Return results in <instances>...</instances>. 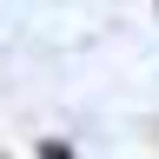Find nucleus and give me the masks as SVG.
Wrapping results in <instances>:
<instances>
[{"label": "nucleus", "instance_id": "1", "mask_svg": "<svg viewBox=\"0 0 159 159\" xmlns=\"http://www.w3.org/2000/svg\"><path fill=\"white\" fill-rule=\"evenodd\" d=\"M40 159H73V152L66 146H40Z\"/></svg>", "mask_w": 159, "mask_h": 159}]
</instances>
